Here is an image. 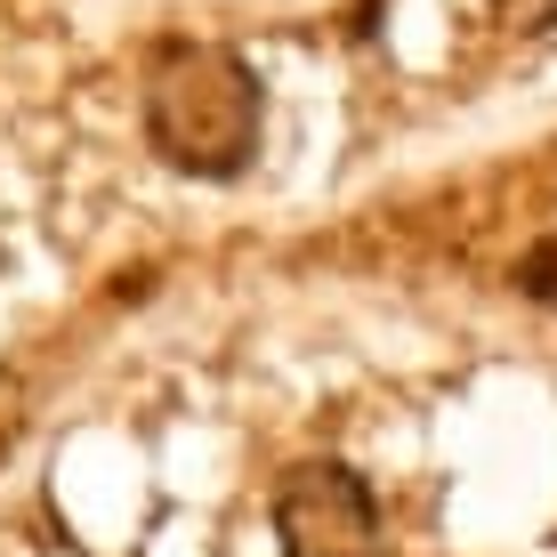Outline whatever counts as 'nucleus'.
<instances>
[{"label":"nucleus","mask_w":557,"mask_h":557,"mask_svg":"<svg viewBox=\"0 0 557 557\" xmlns=\"http://www.w3.org/2000/svg\"><path fill=\"white\" fill-rule=\"evenodd\" d=\"M146 146L162 153L178 178L202 186H235L259 162V129H267V98L259 73L235 49L210 41H162L146 65V98H138Z\"/></svg>","instance_id":"1"},{"label":"nucleus","mask_w":557,"mask_h":557,"mask_svg":"<svg viewBox=\"0 0 557 557\" xmlns=\"http://www.w3.org/2000/svg\"><path fill=\"white\" fill-rule=\"evenodd\" d=\"M275 542L283 557H372L380 549V493L348 460H299L275 485Z\"/></svg>","instance_id":"2"},{"label":"nucleus","mask_w":557,"mask_h":557,"mask_svg":"<svg viewBox=\"0 0 557 557\" xmlns=\"http://www.w3.org/2000/svg\"><path fill=\"white\" fill-rule=\"evenodd\" d=\"M517 292H525L533 307H549V315H557V235H542L525 259H517Z\"/></svg>","instance_id":"3"},{"label":"nucleus","mask_w":557,"mask_h":557,"mask_svg":"<svg viewBox=\"0 0 557 557\" xmlns=\"http://www.w3.org/2000/svg\"><path fill=\"white\" fill-rule=\"evenodd\" d=\"M502 16H517V25H549L557 0H502Z\"/></svg>","instance_id":"4"}]
</instances>
